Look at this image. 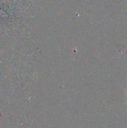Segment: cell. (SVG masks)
Here are the masks:
<instances>
[{"label":"cell","instance_id":"6da1fadb","mask_svg":"<svg viewBox=\"0 0 127 128\" xmlns=\"http://www.w3.org/2000/svg\"></svg>","mask_w":127,"mask_h":128}]
</instances>
